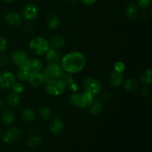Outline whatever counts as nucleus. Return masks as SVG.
<instances>
[{"mask_svg":"<svg viewBox=\"0 0 152 152\" xmlns=\"http://www.w3.org/2000/svg\"><path fill=\"white\" fill-rule=\"evenodd\" d=\"M86 59L78 51L67 53L62 59V68L68 74H77L84 68Z\"/></svg>","mask_w":152,"mask_h":152,"instance_id":"1","label":"nucleus"},{"mask_svg":"<svg viewBox=\"0 0 152 152\" xmlns=\"http://www.w3.org/2000/svg\"><path fill=\"white\" fill-rule=\"evenodd\" d=\"M64 73L63 68L57 64H48L45 68L42 74L43 82L45 83L58 80Z\"/></svg>","mask_w":152,"mask_h":152,"instance_id":"2","label":"nucleus"},{"mask_svg":"<svg viewBox=\"0 0 152 152\" xmlns=\"http://www.w3.org/2000/svg\"><path fill=\"white\" fill-rule=\"evenodd\" d=\"M49 42L43 37H35L30 42L29 48L33 53L36 55H43L49 49Z\"/></svg>","mask_w":152,"mask_h":152,"instance_id":"3","label":"nucleus"},{"mask_svg":"<svg viewBox=\"0 0 152 152\" xmlns=\"http://www.w3.org/2000/svg\"><path fill=\"white\" fill-rule=\"evenodd\" d=\"M83 86L85 91L89 92L94 96H96L102 90V85L100 82L93 77H87L84 80Z\"/></svg>","mask_w":152,"mask_h":152,"instance_id":"4","label":"nucleus"},{"mask_svg":"<svg viewBox=\"0 0 152 152\" xmlns=\"http://www.w3.org/2000/svg\"><path fill=\"white\" fill-rule=\"evenodd\" d=\"M66 88L58 80H54L46 83L45 91L51 96H59L62 94Z\"/></svg>","mask_w":152,"mask_h":152,"instance_id":"5","label":"nucleus"},{"mask_svg":"<svg viewBox=\"0 0 152 152\" xmlns=\"http://www.w3.org/2000/svg\"><path fill=\"white\" fill-rule=\"evenodd\" d=\"M11 58L13 62L19 68L25 66L26 62L29 59L26 52L22 49H16V50H13L11 55Z\"/></svg>","mask_w":152,"mask_h":152,"instance_id":"6","label":"nucleus"},{"mask_svg":"<svg viewBox=\"0 0 152 152\" xmlns=\"http://www.w3.org/2000/svg\"><path fill=\"white\" fill-rule=\"evenodd\" d=\"M16 83V78L13 73L4 71L0 73V87L2 88H10Z\"/></svg>","mask_w":152,"mask_h":152,"instance_id":"7","label":"nucleus"},{"mask_svg":"<svg viewBox=\"0 0 152 152\" xmlns=\"http://www.w3.org/2000/svg\"><path fill=\"white\" fill-rule=\"evenodd\" d=\"M21 137V132L18 128H11L6 131L3 135V140L4 142L12 144L16 142Z\"/></svg>","mask_w":152,"mask_h":152,"instance_id":"8","label":"nucleus"},{"mask_svg":"<svg viewBox=\"0 0 152 152\" xmlns=\"http://www.w3.org/2000/svg\"><path fill=\"white\" fill-rule=\"evenodd\" d=\"M39 10L38 7L34 4H29L26 5L22 11V16L24 19L28 21H31L35 19L38 16Z\"/></svg>","mask_w":152,"mask_h":152,"instance_id":"9","label":"nucleus"},{"mask_svg":"<svg viewBox=\"0 0 152 152\" xmlns=\"http://www.w3.org/2000/svg\"><path fill=\"white\" fill-rule=\"evenodd\" d=\"M65 129V123L61 119L55 118L50 124V130L53 134L59 135L63 132Z\"/></svg>","mask_w":152,"mask_h":152,"instance_id":"10","label":"nucleus"},{"mask_svg":"<svg viewBox=\"0 0 152 152\" xmlns=\"http://www.w3.org/2000/svg\"><path fill=\"white\" fill-rule=\"evenodd\" d=\"M42 62L41 61L37 59H28L25 66L28 68L29 72L31 74V73L40 72L42 68Z\"/></svg>","mask_w":152,"mask_h":152,"instance_id":"11","label":"nucleus"},{"mask_svg":"<svg viewBox=\"0 0 152 152\" xmlns=\"http://www.w3.org/2000/svg\"><path fill=\"white\" fill-rule=\"evenodd\" d=\"M70 102L74 106L77 107V108H83L86 106V103H85L84 98H83V94L79 93H74L71 95L69 98Z\"/></svg>","mask_w":152,"mask_h":152,"instance_id":"12","label":"nucleus"},{"mask_svg":"<svg viewBox=\"0 0 152 152\" xmlns=\"http://www.w3.org/2000/svg\"><path fill=\"white\" fill-rule=\"evenodd\" d=\"M45 59L48 64H57L60 59V54L54 49H50L45 53Z\"/></svg>","mask_w":152,"mask_h":152,"instance_id":"13","label":"nucleus"},{"mask_svg":"<svg viewBox=\"0 0 152 152\" xmlns=\"http://www.w3.org/2000/svg\"><path fill=\"white\" fill-rule=\"evenodd\" d=\"M28 82L30 85L34 88H37L42 85L43 83L42 74L41 72L31 73L28 77Z\"/></svg>","mask_w":152,"mask_h":152,"instance_id":"14","label":"nucleus"},{"mask_svg":"<svg viewBox=\"0 0 152 152\" xmlns=\"http://www.w3.org/2000/svg\"><path fill=\"white\" fill-rule=\"evenodd\" d=\"M5 21L9 25L17 27L20 25L21 22H22V18L18 13H9L6 15Z\"/></svg>","mask_w":152,"mask_h":152,"instance_id":"15","label":"nucleus"},{"mask_svg":"<svg viewBox=\"0 0 152 152\" xmlns=\"http://www.w3.org/2000/svg\"><path fill=\"white\" fill-rule=\"evenodd\" d=\"M123 81V74L120 72L114 71L111 75L110 83L111 86L114 88H117L121 86Z\"/></svg>","mask_w":152,"mask_h":152,"instance_id":"16","label":"nucleus"},{"mask_svg":"<svg viewBox=\"0 0 152 152\" xmlns=\"http://www.w3.org/2000/svg\"><path fill=\"white\" fill-rule=\"evenodd\" d=\"M65 39L63 37H60V36H56V37H52L50 43H49V45L51 46V48L54 49V50L62 48L65 46Z\"/></svg>","mask_w":152,"mask_h":152,"instance_id":"17","label":"nucleus"},{"mask_svg":"<svg viewBox=\"0 0 152 152\" xmlns=\"http://www.w3.org/2000/svg\"><path fill=\"white\" fill-rule=\"evenodd\" d=\"M138 13V8L136 4L134 3H130L127 4L125 8V14L126 17L130 19H134L137 17Z\"/></svg>","mask_w":152,"mask_h":152,"instance_id":"18","label":"nucleus"},{"mask_svg":"<svg viewBox=\"0 0 152 152\" xmlns=\"http://www.w3.org/2000/svg\"><path fill=\"white\" fill-rule=\"evenodd\" d=\"M16 116L14 112L10 110H6L1 114V122L4 125H11L14 123Z\"/></svg>","mask_w":152,"mask_h":152,"instance_id":"19","label":"nucleus"},{"mask_svg":"<svg viewBox=\"0 0 152 152\" xmlns=\"http://www.w3.org/2000/svg\"><path fill=\"white\" fill-rule=\"evenodd\" d=\"M102 108H103V104H102V101L99 100V99L94 100L91 104L89 105V111L93 115L99 114L102 111Z\"/></svg>","mask_w":152,"mask_h":152,"instance_id":"20","label":"nucleus"},{"mask_svg":"<svg viewBox=\"0 0 152 152\" xmlns=\"http://www.w3.org/2000/svg\"><path fill=\"white\" fill-rule=\"evenodd\" d=\"M7 104L11 107H16L20 102V96L19 94L16 93V92H11L9 94L6 98Z\"/></svg>","mask_w":152,"mask_h":152,"instance_id":"21","label":"nucleus"},{"mask_svg":"<svg viewBox=\"0 0 152 152\" xmlns=\"http://www.w3.org/2000/svg\"><path fill=\"white\" fill-rule=\"evenodd\" d=\"M124 88L128 91H136L138 89V88H139V83H138V82L135 79L130 78L125 82Z\"/></svg>","mask_w":152,"mask_h":152,"instance_id":"22","label":"nucleus"},{"mask_svg":"<svg viewBox=\"0 0 152 152\" xmlns=\"http://www.w3.org/2000/svg\"><path fill=\"white\" fill-rule=\"evenodd\" d=\"M59 23H60V20L57 15L56 14H51L48 16L47 19V25L50 29H56L58 26H59Z\"/></svg>","mask_w":152,"mask_h":152,"instance_id":"23","label":"nucleus"},{"mask_svg":"<svg viewBox=\"0 0 152 152\" xmlns=\"http://www.w3.org/2000/svg\"><path fill=\"white\" fill-rule=\"evenodd\" d=\"M140 80L144 84H151L152 82V71L151 68H146L142 71L140 74Z\"/></svg>","mask_w":152,"mask_h":152,"instance_id":"24","label":"nucleus"},{"mask_svg":"<svg viewBox=\"0 0 152 152\" xmlns=\"http://www.w3.org/2000/svg\"><path fill=\"white\" fill-rule=\"evenodd\" d=\"M58 80H59L65 88L70 87V86L74 83V78H73L72 76L70 74H68V73H67V74L63 73V74L60 76V77L58 79Z\"/></svg>","mask_w":152,"mask_h":152,"instance_id":"25","label":"nucleus"},{"mask_svg":"<svg viewBox=\"0 0 152 152\" xmlns=\"http://www.w3.org/2000/svg\"><path fill=\"white\" fill-rule=\"evenodd\" d=\"M42 142V139L39 135H34V136L30 137L28 139L27 143L29 147L31 148H36V147L40 145Z\"/></svg>","mask_w":152,"mask_h":152,"instance_id":"26","label":"nucleus"},{"mask_svg":"<svg viewBox=\"0 0 152 152\" xmlns=\"http://www.w3.org/2000/svg\"><path fill=\"white\" fill-rule=\"evenodd\" d=\"M30 74H31V73L29 72L28 68L25 66L19 68V70H18L17 71L18 79L22 82L27 81V80H28V77H29Z\"/></svg>","mask_w":152,"mask_h":152,"instance_id":"27","label":"nucleus"},{"mask_svg":"<svg viewBox=\"0 0 152 152\" xmlns=\"http://www.w3.org/2000/svg\"><path fill=\"white\" fill-rule=\"evenodd\" d=\"M22 117L24 120L28 122L33 121V120H35L36 118L35 113H34V111H33L32 109H31V108H25V109L22 111Z\"/></svg>","mask_w":152,"mask_h":152,"instance_id":"28","label":"nucleus"},{"mask_svg":"<svg viewBox=\"0 0 152 152\" xmlns=\"http://www.w3.org/2000/svg\"><path fill=\"white\" fill-rule=\"evenodd\" d=\"M51 111L49 108H45V107L42 108L39 111V115L40 116L42 119L45 120L50 119V117H51Z\"/></svg>","mask_w":152,"mask_h":152,"instance_id":"29","label":"nucleus"},{"mask_svg":"<svg viewBox=\"0 0 152 152\" xmlns=\"http://www.w3.org/2000/svg\"><path fill=\"white\" fill-rule=\"evenodd\" d=\"M83 98H84V101L86 106H87V105L89 106V105L91 104V102L94 100V96L92 95L91 93H89V92L85 91L84 93L83 94Z\"/></svg>","mask_w":152,"mask_h":152,"instance_id":"30","label":"nucleus"},{"mask_svg":"<svg viewBox=\"0 0 152 152\" xmlns=\"http://www.w3.org/2000/svg\"><path fill=\"white\" fill-rule=\"evenodd\" d=\"M12 88H13V91L16 92L17 94H21L24 91V86L20 83H15L12 86Z\"/></svg>","mask_w":152,"mask_h":152,"instance_id":"31","label":"nucleus"},{"mask_svg":"<svg viewBox=\"0 0 152 152\" xmlns=\"http://www.w3.org/2000/svg\"><path fill=\"white\" fill-rule=\"evenodd\" d=\"M125 68H126L125 64L122 62H117L114 65V71H117V72L123 73L124 71Z\"/></svg>","mask_w":152,"mask_h":152,"instance_id":"32","label":"nucleus"},{"mask_svg":"<svg viewBox=\"0 0 152 152\" xmlns=\"http://www.w3.org/2000/svg\"><path fill=\"white\" fill-rule=\"evenodd\" d=\"M7 48V42L3 37H0V53L4 52Z\"/></svg>","mask_w":152,"mask_h":152,"instance_id":"33","label":"nucleus"},{"mask_svg":"<svg viewBox=\"0 0 152 152\" xmlns=\"http://www.w3.org/2000/svg\"><path fill=\"white\" fill-rule=\"evenodd\" d=\"M137 3L142 8H147L151 5V0H137Z\"/></svg>","mask_w":152,"mask_h":152,"instance_id":"34","label":"nucleus"},{"mask_svg":"<svg viewBox=\"0 0 152 152\" xmlns=\"http://www.w3.org/2000/svg\"><path fill=\"white\" fill-rule=\"evenodd\" d=\"M7 62H8V59H7V56H2L1 60H0V65L1 66H4V65H7Z\"/></svg>","mask_w":152,"mask_h":152,"instance_id":"35","label":"nucleus"},{"mask_svg":"<svg viewBox=\"0 0 152 152\" xmlns=\"http://www.w3.org/2000/svg\"><path fill=\"white\" fill-rule=\"evenodd\" d=\"M149 94H150L149 90H148L147 88H143L141 90V94H142L143 96H145V97L148 96V95H149Z\"/></svg>","mask_w":152,"mask_h":152,"instance_id":"36","label":"nucleus"},{"mask_svg":"<svg viewBox=\"0 0 152 152\" xmlns=\"http://www.w3.org/2000/svg\"><path fill=\"white\" fill-rule=\"evenodd\" d=\"M97 0H82L83 3L86 5H91V4H94Z\"/></svg>","mask_w":152,"mask_h":152,"instance_id":"37","label":"nucleus"},{"mask_svg":"<svg viewBox=\"0 0 152 152\" xmlns=\"http://www.w3.org/2000/svg\"><path fill=\"white\" fill-rule=\"evenodd\" d=\"M77 84H74V83H73L72 85H71V86H70V88H71V89L72 91H77Z\"/></svg>","mask_w":152,"mask_h":152,"instance_id":"38","label":"nucleus"},{"mask_svg":"<svg viewBox=\"0 0 152 152\" xmlns=\"http://www.w3.org/2000/svg\"><path fill=\"white\" fill-rule=\"evenodd\" d=\"M4 101H3L1 99H0V108H2V107L4 106Z\"/></svg>","mask_w":152,"mask_h":152,"instance_id":"39","label":"nucleus"},{"mask_svg":"<svg viewBox=\"0 0 152 152\" xmlns=\"http://www.w3.org/2000/svg\"><path fill=\"white\" fill-rule=\"evenodd\" d=\"M4 1L7 3H12V2H14V1H16V0H4Z\"/></svg>","mask_w":152,"mask_h":152,"instance_id":"40","label":"nucleus"},{"mask_svg":"<svg viewBox=\"0 0 152 152\" xmlns=\"http://www.w3.org/2000/svg\"><path fill=\"white\" fill-rule=\"evenodd\" d=\"M0 137H1V132H0Z\"/></svg>","mask_w":152,"mask_h":152,"instance_id":"41","label":"nucleus"}]
</instances>
